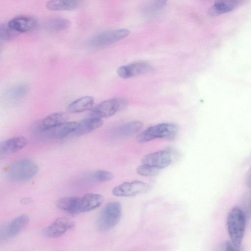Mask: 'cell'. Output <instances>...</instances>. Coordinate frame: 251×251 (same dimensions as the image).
<instances>
[{"label":"cell","mask_w":251,"mask_h":251,"mask_svg":"<svg viewBox=\"0 0 251 251\" xmlns=\"http://www.w3.org/2000/svg\"><path fill=\"white\" fill-rule=\"evenodd\" d=\"M227 227L231 241L240 248L245 230L246 218L239 207H234L229 213Z\"/></svg>","instance_id":"cell-1"},{"label":"cell","mask_w":251,"mask_h":251,"mask_svg":"<svg viewBox=\"0 0 251 251\" xmlns=\"http://www.w3.org/2000/svg\"><path fill=\"white\" fill-rule=\"evenodd\" d=\"M122 207L120 202H110L100 210L97 220V226L100 231H107L114 228L120 222Z\"/></svg>","instance_id":"cell-2"},{"label":"cell","mask_w":251,"mask_h":251,"mask_svg":"<svg viewBox=\"0 0 251 251\" xmlns=\"http://www.w3.org/2000/svg\"><path fill=\"white\" fill-rule=\"evenodd\" d=\"M38 171V167L34 161L23 159L12 163L8 169V176L12 181L24 182L33 178Z\"/></svg>","instance_id":"cell-3"},{"label":"cell","mask_w":251,"mask_h":251,"mask_svg":"<svg viewBox=\"0 0 251 251\" xmlns=\"http://www.w3.org/2000/svg\"><path fill=\"white\" fill-rule=\"evenodd\" d=\"M177 132V127L173 124H159L151 126L140 133L137 141L139 143H144L158 138L171 140L175 137Z\"/></svg>","instance_id":"cell-4"},{"label":"cell","mask_w":251,"mask_h":251,"mask_svg":"<svg viewBox=\"0 0 251 251\" xmlns=\"http://www.w3.org/2000/svg\"><path fill=\"white\" fill-rule=\"evenodd\" d=\"M129 33L130 30L127 28L103 31L91 36L87 43L93 48L105 47L125 38Z\"/></svg>","instance_id":"cell-5"},{"label":"cell","mask_w":251,"mask_h":251,"mask_svg":"<svg viewBox=\"0 0 251 251\" xmlns=\"http://www.w3.org/2000/svg\"><path fill=\"white\" fill-rule=\"evenodd\" d=\"M150 189V186L147 183L139 180H134L125 182L115 187L112 193L116 197H133L147 192Z\"/></svg>","instance_id":"cell-6"},{"label":"cell","mask_w":251,"mask_h":251,"mask_svg":"<svg viewBox=\"0 0 251 251\" xmlns=\"http://www.w3.org/2000/svg\"><path fill=\"white\" fill-rule=\"evenodd\" d=\"M125 104L124 100L121 99L115 98L105 100L92 109L91 117L101 119L111 116L123 109Z\"/></svg>","instance_id":"cell-7"},{"label":"cell","mask_w":251,"mask_h":251,"mask_svg":"<svg viewBox=\"0 0 251 251\" xmlns=\"http://www.w3.org/2000/svg\"><path fill=\"white\" fill-rule=\"evenodd\" d=\"M173 151L165 149L145 155L142 158V164L161 169L168 166L173 158Z\"/></svg>","instance_id":"cell-8"},{"label":"cell","mask_w":251,"mask_h":251,"mask_svg":"<svg viewBox=\"0 0 251 251\" xmlns=\"http://www.w3.org/2000/svg\"><path fill=\"white\" fill-rule=\"evenodd\" d=\"M75 226V223L68 218L61 217L57 218L42 231L44 236L56 238L61 236Z\"/></svg>","instance_id":"cell-9"},{"label":"cell","mask_w":251,"mask_h":251,"mask_svg":"<svg viewBox=\"0 0 251 251\" xmlns=\"http://www.w3.org/2000/svg\"><path fill=\"white\" fill-rule=\"evenodd\" d=\"M29 221V218L27 215L23 214L15 217L1 228L0 234L1 240L10 239L18 234Z\"/></svg>","instance_id":"cell-10"},{"label":"cell","mask_w":251,"mask_h":251,"mask_svg":"<svg viewBox=\"0 0 251 251\" xmlns=\"http://www.w3.org/2000/svg\"><path fill=\"white\" fill-rule=\"evenodd\" d=\"M78 123L75 121H67L56 126L38 132V133L48 138H63L75 131L77 126Z\"/></svg>","instance_id":"cell-11"},{"label":"cell","mask_w":251,"mask_h":251,"mask_svg":"<svg viewBox=\"0 0 251 251\" xmlns=\"http://www.w3.org/2000/svg\"><path fill=\"white\" fill-rule=\"evenodd\" d=\"M152 70L151 66L145 62H138L118 68V75L122 78H128L132 76L147 73Z\"/></svg>","instance_id":"cell-12"},{"label":"cell","mask_w":251,"mask_h":251,"mask_svg":"<svg viewBox=\"0 0 251 251\" xmlns=\"http://www.w3.org/2000/svg\"><path fill=\"white\" fill-rule=\"evenodd\" d=\"M103 197L99 194L88 193L78 197L77 201L78 214L93 210L101 205Z\"/></svg>","instance_id":"cell-13"},{"label":"cell","mask_w":251,"mask_h":251,"mask_svg":"<svg viewBox=\"0 0 251 251\" xmlns=\"http://www.w3.org/2000/svg\"><path fill=\"white\" fill-rule=\"evenodd\" d=\"M26 144V138L22 136L3 141L0 144V156H6L14 153L25 148Z\"/></svg>","instance_id":"cell-14"},{"label":"cell","mask_w":251,"mask_h":251,"mask_svg":"<svg viewBox=\"0 0 251 251\" xmlns=\"http://www.w3.org/2000/svg\"><path fill=\"white\" fill-rule=\"evenodd\" d=\"M7 24L11 28L19 34L33 30L37 24L34 18L26 16L16 17L10 20Z\"/></svg>","instance_id":"cell-15"},{"label":"cell","mask_w":251,"mask_h":251,"mask_svg":"<svg viewBox=\"0 0 251 251\" xmlns=\"http://www.w3.org/2000/svg\"><path fill=\"white\" fill-rule=\"evenodd\" d=\"M68 116L64 112H58L52 113L37 124L36 130L37 132L45 130L67 122Z\"/></svg>","instance_id":"cell-16"},{"label":"cell","mask_w":251,"mask_h":251,"mask_svg":"<svg viewBox=\"0 0 251 251\" xmlns=\"http://www.w3.org/2000/svg\"><path fill=\"white\" fill-rule=\"evenodd\" d=\"M241 0H216L207 11L210 17H215L232 11L240 3Z\"/></svg>","instance_id":"cell-17"},{"label":"cell","mask_w":251,"mask_h":251,"mask_svg":"<svg viewBox=\"0 0 251 251\" xmlns=\"http://www.w3.org/2000/svg\"><path fill=\"white\" fill-rule=\"evenodd\" d=\"M84 0H50L46 4L51 11H71L80 7Z\"/></svg>","instance_id":"cell-18"},{"label":"cell","mask_w":251,"mask_h":251,"mask_svg":"<svg viewBox=\"0 0 251 251\" xmlns=\"http://www.w3.org/2000/svg\"><path fill=\"white\" fill-rule=\"evenodd\" d=\"M102 124L103 121L100 118L91 117L78 122L73 134L76 136L84 135L99 128Z\"/></svg>","instance_id":"cell-19"},{"label":"cell","mask_w":251,"mask_h":251,"mask_svg":"<svg viewBox=\"0 0 251 251\" xmlns=\"http://www.w3.org/2000/svg\"><path fill=\"white\" fill-rule=\"evenodd\" d=\"M71 25L70 22L65 18L58 17H50L43 23V28L47 31L57 32L68 29Z\"/></svg>","instance_id":"cell-20"},{"label":"cell","mask_w":251,"mask_h":251,"mask_svg":"<svg viewBox=\"0 0 251 251\" xmlns=\"http://www.w3.org/2000/svg\"><path fill=\"white\" fill-rule=\"evenodd\" d=\"M94 103V100L92 97L86 96L70 103L68 105L67 109L71 113H81L91 109Z\"/></svg>","instance_id":"cell-21"},{"label":"cell","mask_w":251,"mask_h":251,"mask_svg":"<svg viewBox=\"0 0 251 251\" xmlns=\"http://www.w3.org/2000/svg\"><path fill=\"white\" fill-rule=\"evenodd\" d=\"M143 126V123L140 121L129 122L118 127L115 132V136L120 138L131 136L139 132Z\"/></svg>","instance_id":"cell-22"},{"label":"cell","mask_w":251,"mask_h":251,"mask_svg":"<svg viewBox=\"0 0 251 251\" xmlns=\"http://www.w3.org/2000/svg\"><path fill=\"white\" fill-rule=\"evenodd\" d=\"M78 197H65L58 199L56 202V207L71 215L77 214V202Z\"/></svg>","instance_id":"cell-23"},{"label":"cell","mask_w":251,"mask_h":251,"mask_svg":"<svg viewBox=\"0 0 251 251\" xmlns=\"http://www.w3.org/2000/svg\"><path fill=\"white\" fill-rule=\"evenodd\" d=\"M29 87L25 84H17L11 87L7 92V96L12 100H18L24 98L28 93Z\"/></svg>","instance_id":"cell-24"},{"label":"cell","mask_w":251,"mask_h":251,"mask_svg":"<svg viewBox=\"0 0 251 251\" xmlns=\"http://www.w3.org/2000/svg\"><path fill=\"white\" fill-rule=\"evenodd\" d=\"M168 0H151L143 8L142 12L145 16L155 15L166 5Z\"/></svg>","instance_id":"cell-25"},{"label":"cell","mask_w":251,"mask_h":251,"mask_svg":"<svg viewBox=\"0 0 251 251\" xmlns=\"http://www.w3.org/2000/svg\"><path fill=\"white\" fill-rule=\"evenodd\" d=\"M20 34L14 30L8 25L4 23L0 27V38L3 41H8L15 38Z\"/></svg>","instance_id":"cell-26"},{"label":"cell","mask_w":251,"mask_h":251,"mask_svg":"<svg viewBox=\"0 0 251 251\" xmlns=\"http://www.w3.org/2000/svg\"><path fill=\"white\" fill-rule=\"evenodd\" d=\"M92 180L98 182H103L113 179V175L112 173L105 170H98L92 175Z\"/></svg>","instance_id":"cell-27"},{"label":"cell","mask_w":251,"mask_h":251,"mask_svg":"<svg viewBox=\"0 0 251 251\" xmlns=\"http://www.w3.org/2000/svg\"><path fill=\"white\" fill-rule=\"evenodd\" d=\"M159 169L150 165L142 164L137 167L136 172L142 176H156L159 173Z\"/></svg>","instance_id":"cell-28"},{"label":"cell","mask_w":251,"mask_h":251,"mask_svg":"<svg viewBox=\"0 0 251 251\" xmlns=\"http://www.w3.org/2000/svg\"><path fill=\"white\" fill-rule=\"evenodd\" d=\"M225 250L227 251H238L240 250V248L235 246L231 241H227L224 245Z\"/></svg>","instance_id":"cell-29"},{"label":"cell","mask_w":251,"mask_h":251,"mask_svg":"<svg viewBox=\"0 0 251 251\" xmlns=\"http://www.w3.org/2000/svg\"><path fill=\"white\" fill-rule=\"evenodd\" d=\"M247 184L249 187L251 188V171L249 173L247 176Z\"/></svg>","instance_id":"cell-30"}]
</instances>
